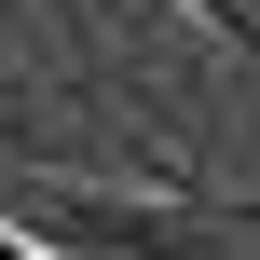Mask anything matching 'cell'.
Here are the masks:
<instances>
[{"label": "cell", "instance_id": "6da1fadb", "mask_svg": "<svg viewBox=\"0 0 260 260\" xmlns=\"http://www.w3.org/2000/svg\"><path fill=\"white\" fill-rule=\"evenodd\" d=\"M206 14H219V27H260V0H206Z\"/></svg>", "mask_w": 260, "mask_h": 260}]
</instances>
